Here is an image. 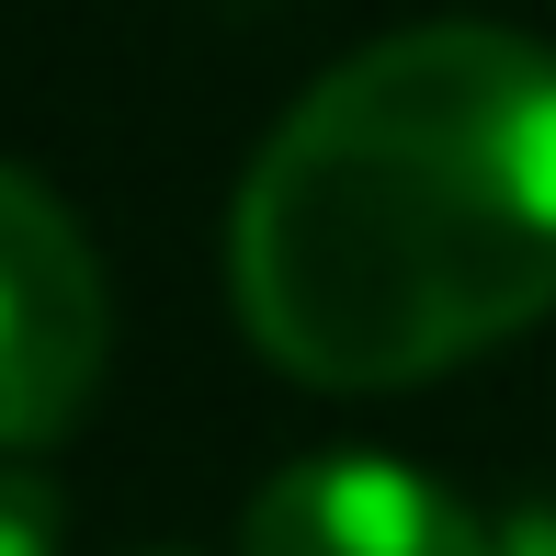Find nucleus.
Returning <instances> with one entry per match:
<instances>
[{
  "mask_svg": "<svg viewBox=\"0 0 556 556\" xmlns=\"http://www.w3.org/2000/svg\"><path fill=\"white\" fill-rule=\"evenodd\" d=\"M227 295L273 375L397 397L556 318V46L409 23L262 137Z\"/></svg>",
  "mask_w": 556,
  "mask_h": 556,
  "instance_id": "f257e3e1",
  "label": "nucleus"
},
{
  "mask_svg": "<svg viewBox=\"0 0 556 556\" xmlns=\"http://www.w3.org/2000/svg\"><path fill=\"white\" fill-rule=\"evenodd\" d=\"M114 295L91 227L23 160H0V454H46L103 397Z\"/></svg>",
  "mask_w": 556,
  "mask_h": 556,
  "instance_id": "f03ea898",
  "label": "nucleus"
},
{
  "mask_svg": "<svg viewBox=\"0 0 556 556\" xmlns=\"http://www.w3.org/2000/svg\"><path fill=\"white\" fill-rule=\"evenodd\" d=\"M239 556H500V522L397 454H295L250 489Z\"/></svg>",
  "mask_w": 556,
  "mask_h": 556,
  "instance_id": "7ed1b4c3",
  "label": "nucleus"
},
{
  "mask_svg": "<svg viewBox=\"0 0 556 556\" xmlns=\"http://www.w3.org/2000/svg\"><path fill=\"white\" fill-rule=\"evenodd\" d=\"M68 545V500L35 454H0V556H58Z\"/></svg>",
  "mask_w": 556,
  "mask_h": 556,
  "instance_id": "20e7f679",
  "label": "nucleus"
},
{
  "mask_svg": "<svg viewBox=\"0 0 556 556\" xmlns=\"http://www.w3.org/2000/svg\"><path fill=\"white\" fill-rule=\"evenodd\" d=\"M500 556H556V511H511L500 522Z\"/></svg>",
  "mask_w": 556,
  "mask_h": 556,
  "instance_id": "39448f33",
  "label": "nucleus"
},
{
  "mask_svg": "<svg viewBox=\"0 0 556 556\" xmlns=\"http://www.w3.org/2000/svg\"><path fill=\"white\" fill-rule=\"evenodd\" d=\"M148 556H182V545H148Z\"/></svg>",
  "mask_w": 556,
  "mask_h": 556,
  "instance_id": "423d86ee",
  "label": "nucleus"
}]
</instances>
